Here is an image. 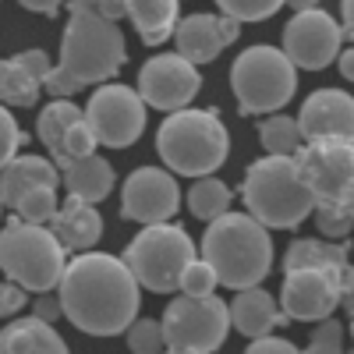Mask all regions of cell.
I'll return each instance as SVG.
<instances>
[{
  "mask_svg": "<svg viewBox=\"0 0 354 354\" xmlns=\"http://www.w3.org/2000/svg\"><path fill=\"white\" fill-rule=\"evenodd\" d=\"M64 305V319L88 337H117L128 333V326L142 305V283L124 255L106 252H78L64 280L57 287Z\"/></svg>",
  "mask_w": 354,
  "mask_h": 354,
  "instance_id": "obj_1",
  "label": "cell"
},
{
  "mask_svg": "<svg viewBox=\"0 0 354 354\" xmlns=\"http://www.w3.org/2000/svg\"><path fill=\"white\" fill-rule=\"evenodd\" d=\"M128 61L124 36L93 0H68V25L61 36V64L46 78L50 96H75L85 85L117 78Z\"/></svg>",
  "mask_w": 354,
  "mask_h": 354,
  "instance_id": "obj_2",
  "label": "cell"
},
{
  "mask_svg": "<svg viewBox=\"0 0 354 354\" xmlns=\"http://www.w3.org/2000/svg\"><path fill=\"white\" fill-rule=\"evenodd\" d=\"M202 259L216 270L220 283L230 290L255 287L273 270V241L270 227L252 213H223L205 223Z\"/></svg>",
  "mask_w": 354,
  "mask_h": 354,
  "instance_id": "obj_3",
  "label": "cell"
},
{
  "mask_svg": "<svg viewBox=\"0 0 354 354\" xmlns=\"http://www.w3.org/2000/svg\"><path fill=\"white\" fill-rule=\"evenodd\" d=\"M241 198L248 213L270 230H294L315 213V195L305 185L298 160L277 153H266L245 170Z\"/></svg>",
  "mask_w": 354,
  "mask_h": 354,
  "instance_id": "obj_4",
  "label": "cell"
},
{
  "mask_svg": "<svg viewBox=\"0 0 354 354\" xmlns=\"http://www.w3.org/2000/svg\"><path fill=\"white\" fill-rule=\"evenodd\" d=\"M156 153L163 167H170L174 174L205 177L227 163L230 135L216 110L181 106L163 117V124L156 131Z\"/></svg>",
  "mask_w": 354,
  "mask_h": 354,
  "instance_id": "obj_5",
  "label": "cell"
},
{
  "mask_svg": "<svg viewBox=\"0 0 354 354\" xmlns=\"http://www.w3.org/2000/svg\"><path fill=\"white\" fill-rule=\"evenodd\" d=\"M0 266L8 280H18L21 287L43 294L61 287L68 270V248L53 234V227L15 216L0 234Z\"/></svg>",
  "mask_w": 354,
  "mask_h": 354,
  "instance_id": "obj_6",
  "label": "cell"
},
{
  "mask_svg": "<svg viewBox=\"0 0 354 354\" xmlns=\"http://www.w3.org/2000/svg\"><path fill=\"white\" fill-rule=\"evenodd\" d=\"M230 88L245 117L277 113L298 93V64L287 57L283 46H248L230 68Z\"/></svg>",
  "mask_w": 354,
  "mask_h": 354,
  "instance_id": "obj_7",
  "label": "cell"
},
{
  "mask_svg": "<svg viewBox=\"0 0 354 354\" xmlns=\"http://www.w3.org/2000/svg\"><path fill=\"white\" fill-rule=\"evenodd\" d=\"M195 259L198 255L188 230L170 220L145 223L142 234H135V241L124 248V262L135 270L138 283L153 294H170L181 287V277Z\"/></svg>",
  "mask_w": 354,
  "mask_h": 354,
  "instance_id": "obj_8",
  "label": "cell"
},
{
  "mask_svg": "<svg viewBox=\"0 0 354 354\" xmlns=\"http://www.w3.org/2000/svg\"><path fill=\"white\" fill-rule=\"evenodd\" d=\"M294 160L315 195V205L344 209L354 216V135L305 138Z\"/></svg>",
  "mask_w": 354,
  "mask_h": 354,
  "instance_id": "obj_9",
  "label": "cell"
},
{
  "mask_svg": "<svg viewBox=\"0 0 354 354\" xmlns=\"http://www.w3.org/2000/svg\"><path fill=\"white\" fill-rule=\"evenodd\" d=\"M230 326V301H220L216 294H181L163 312L167 351L174 354H209L223 347Z\"/></svg>",
  "mask_w": 354,
  "mask_h": 354,
  "instance_id": "obj_10",
  "label": "cell"
},
{
  "mask_svg": "<svg viewBox=\"0 0 354 354\" xmlns=\"http://www.w3.org/2000/svg\"><path fill=\"white\" fill-rule=\"evenodd\" d=\"M145 110H149V103L142 100L138 88L121 82H103L85 103V121L96 131L100 145L128 149L145 131Z\"/></svg>",
  "mask_w": 354,
  "mask_h": 354,
  "instance_id": "obj_11",
  "label": "cell"
},
{
  "mask_svg": "<svg viewBox=\"0 0 354 354\" xmlns=\"http://www.w3.org/2000/svg\"><path fill=\"white\" fill-rule=\"evenodd\" d=\"M344 36V25L322 8L294 11V18L283 25V50L301 71H322L340 57Z\"/></svg>",
  "mask_w": 354,
  "mask_h": 354,
  "instance_id": "obj_12",
  "label": "cell"
},
{
  "mask_svg": "<svg viewBox=\"0 0 354 354\" xmlns=\"http://www.w3.org/2000/svg\"><path fill=\"white\" fill-rule=\"evenodd\" d=\"M340 273L333 266H298L283 273L280 308L290 322H319L340 308Z\"/></svg>",
  "mask_w": 354,
  "mask_h": 354,
  "instance_id": "obj_13",
  "label": "cell"
},
{
  "mask_svg": "<svg viewBox=\"0 0 354 354\" xmlns=\"http://www.w3.org/2000/svg\"><path fill=\"white\" fill-rule=\"evenodd\" d=\"M202 88V75H198V64L188 61L185 53H156L142 64L138 71V93L142 100L163 110V113H174L188 106Z\"/></svg>",
  "mask_w": 354,
  "mask_h": 354,
  "instance_id": "obj_14",
  "label": "cell"
},
{
  "mask_svg": "<svg viewBox=\"0 0 354 354\" xmlns=\"http://www.w3.org/2000/svg\"><path fill=\"white\" fill-rule=\"evenodd\" d=\"M181 209V188L167 167H138L121 185V216L131 223H163Z\"/></svg>",
  "mask_w": 354,
  "mask_h": 354,
  "instance_id": "obj_15",
  "label": "cell"
},
{
  "mask_svg": "<svg viewBox=\"0 0 354 354\" xmlns=\"http://www.w3.org/2000/svg\"><path fill=\"white\" fill-rule=\"evenodd\" d=\"M241 36V21L238 18H230V15H188L181 18V25H177V32H174V43H177V53H185L188 61H195L198 68L202 64H209L216 61V57L230 46V43H238Z\"/></svg>",
  "mask_w": 354,
  "mask_h": 354,
  "instance_id": "obj_16",
  "label": "cell"
},
{
  "mask_svg": "<svg viewBox=\"0 0 354 354\" xmlns=\"http://www.w3.org/2000/svg\"><path fill=\"white\" fill-rule=\"evenodd\" d=\"M298 124L305 138L354 135V96L344 88H315L298 113Z\"/></svg>",
  "mask_w": 354,
  "mask_h": 354,
  "instance_id": "obj_17",
  "label": "cell"
},
{
  "mask_svg": "<svg viewBox=\"0 0 354 354\" xmlns=\"http://www.w3.org/2000/svg\"><path fill=\"white\" fill-rule=\"evenodd\" d=\"M230 322H234V330H238V333L255 340L262 333H273L277 326H287L290 315L277 305V298L270 290H262L255 283V287L238 290V298L230 301Z\"/></svg>",
  "mask_w": 354,
  "mask_h": 354,
  "instance_id": "obj_18",
  "label": "cell"
},
{
  "mask_svg": "<svg viewBox=\"0 0 354 354\" xmlns=\"http://www.w3.org/2000/svg\"><path fill=\"white\" fill-rule=\"evenodd\" d=\"M50 227H53L57 238H61V245L75 255L96 248V241L103 238V216L96 213V202H85V198H75V195H68V202L57 209Z\"/></svg>",
  "mask_w": 354,
  "mask_h": 354,
  "instance_id": "obj_19",
  "label": "cell"
},
{
  "mask_svg": "<svg viewBox=\"0 0 354 354\" xmlns=\"http://www.w3.org/2000/svg\"><path fill=\"white\" fill-rule=\"evenodd\" d=\"M36 185H64V170L46 156H15L4 160V174H0V198L8 209H15V202Z\"/></svg>",
  "mask_w": 354,
  "mask_h": 354,
  "instance_id": "obj_20",
  "label": "cell"
},
{
  "mask_svg": "<svg viewBox=\"0 0 354 354\" xmlns=\"http://www.w3.org/2000/svg\"><path fill=\"white\" fill-rule=\"evenodd\" d=\"M0 347L8 354H64L68 351L64 337L53 330V322L36 312L25 319H11L4 333H0Z\"/></svg>",
  "mask_w": 354,
  "mask_h": 354,
  "instance_id": "obj_21",
  "label": "cell"
},
{
  "mask_svg": "<svg viewBox=\"0 0 354 354\" xmlns=\"http://www.w3.org/2000/svg\"><path fill=\"white\" fill-rule=\"evenodd\" d=\"M128 18L145 46H163L181 25V0H128Z\"/></svg>",
  "mask_w": 354,
  "mask_h": 354,
  "instance_id": "obj_22",
  "label": "cell"
},
{
  "mask_svg": "<svg viewBox=\"0 0 354 354\" xmlns=\"http://www.w3.org/2000/svg\"><path fill=\"white\" fill-rule=\"evenodd\" d=\"M113 181H117V174L100 153L82 156L64 167V192L85 202H103L113 192Z\"/></svg>",
  "mask_w": 354,
  "mask_h": 354,
  "instance_id": "obj_23",
  "label": "cell"
},
{
  "mask_svg": "<svg viewBox=\"0 0 354 354\" xmlns=\"http://www.w3.org/2000/svg\"><path fill=\"white\" fill-rule=\"evenodd\" d=\"M82 117H85V106H75L68 96H53V100L39 110V117H36V135H39V142L46 145L50 160L61 156L68 131L82 121Z\"/></svg>",
  "mask_w": 354,
  "mask_h": 354,
  "instance_id": "obj_24",
  "label": "cell"
},
{
  "mask_svg": "<svg viewBox=\"0 0 354 354\" xmlns=\"http://www.w3.org/2000/svg\"><path fill=\"white\" fill-rule=\"evenodd\" d=\"M347 241H333V238H298L290 241L283 252V273L298 270V266H333V270H347Z\"/></svg>",
  "mask_w": 354,
  "mask_h": 354,
  "instance_id": "obj_25",
  "label": "cell"
},
{
  "mask_svg": "<svg viewBox=\"0 0 354 354\" xmlns=\"http://www.w3.org/2000/svg\"><path fill=\"white\" fill-rule=\"evenodd\" d=\"M43 88H46V82L32 68H25L18 57H8V61L0 64V96H4L8 106H21V110L36 106Z\"/></svg>",
  "mask_w": 354,
  "mask_h": 354,
  "instance_id": "obj_26",
  "label": "cell"
},
{
  "mask_svg": "<svg viewBox=\"0 0 354 354\" xmlns=\"http://www.w3.org/2000/svg\"><path fill=\"white\" fill-rule=\"evenodd\" d=\"M230 202H234L230 188L220 181V177L205 174V177H198V181L192 185V192H188V213L195 220L209 223V220H216V216H223L230 209Z\"/></svg>",
  "mask_w": 354,
  "mask_h": 354,
  "instance_id": "obj_27",
  "label": "cell"
},
{
  "mask_svg": "<svg viewBox=\"0 0 354 354\" xmlns=\"http://www.w3.org/2000/svg\"><path fill=\"white\" fill-rule=\"evenodd\" d=\"M259 142H262V149L266 153H277V156H294L301 149V124H298V117H287V113H270L266 121L259 124Z\"/></svg>",
  "mask_w": 354,
  "mask_h": 354,
  "instance_id": "obj_28",
  "label": "cell"
},
{
  "mask_svg": "<svg viewBox=\"0 0 354 354\" xmlns=\"http://www.w3.org/2000/svg\"><path fill=\"white\" fill-rule=\"evenodd\" d=\"M57 209H61V202H57V185H36L15 202V213L21 220H32V223H50L57 216Z\"/></svg>",
  "mask_w": 354,
  "mask_h": 354,
  "instance_id": "obj_29",
  "label": "cell"
},
{
  "mask_svg": "<svg viewBox=\"0 0 354 354\" xmlns=\"http://www.w3.org/2000/svg\"><path fill=\"white\" fill-rule=\"evenodd\" d=\"M124 337H128V347H131L135 354H156V351H167L163 322H156V319H135Z\"/></svg>",
  "mask_w": 354,
  "mask_h": 354,
  "instance_id": "obj_30",
  "label": "cell"
},
{
  "mask_svg": "<svg viewBox=\"0 0 354 354\" xmlns=\"http://www.w3.org/2000/svg\"><path fill=\"white\" fill-rule=\"evenodd\" d=\"M287 4V0H216V8L230 18H238L241 25L248 21H266V18H273L280 8Z\"/></svg>",
  "mask_w": 354,
  "mask_h": 354,
  "instance_id": "obj_31",
  "label": "cell"
},
{
  "mask_svg": "<svg viewBox=\"0 0 354 354\" xmlns=\"http://www.w3.org/2000/svg\"><path fill=\"white\" fill-rule=\"evenodd\" d=\"M216 287H220V277H216V270L205 259H195L188 270H185V277H181V290L185 294H216Z\"/></svg>",
  "mask_w": 354,
  "mask_h": 354,
  "instance_id": "obj_32",
  "label": "cell"
},
{
  "mask_svg": "<svg viewBox=\"0 0 354 354\" xmlns=\"http://www.w3.org/2000/svg\"><path fill=\"white\" fill-rule=\"evenodd\" d=\"M315 227L322 238H333V241H347V234L354 230V216L344 209H326V205H315Z\"/></svg>",
  "mask_w": 354,
  "mask_h": 354,
  "instance_id": "obj_33",
  "label": "cell"
},
{
  "mask_svg": "<svg viewBox=\"0 0 354 354\" xmlns=\"http://www.w3.org/2000/svg\"><path fill=\"white\" fill-rule=\"evenodd\" d=\"M344 347V326L330 315V319H319V326L308 340V351L312 354H337Z\"/></svg>",
  "mask_w": 354,
  "mask_h": 354,
  "instance_id": "obj_34",
  "label": "cell"
},
{
  "mask_svg": "<svg viewBox=\"0 0 354 354\" xmlns=\"http://www.w3.org/2000/svg\"><path fill=\"white\" fill-rule=\"evenodd\" d=\"M0 128H4V142H0V160H15L18 149L25 145V131L18 128L11 106H4V113H0Z\"/></svg>",
  "mask_w": 354,
  "mask_h": 354,
  "instance_id": "obj_35",
  "label": "cell"
},
{
  "mask_svg": "<svg viewBox=\"0 0 354 354\" xmlns=\"http://www.w3.org/2000/svg\"><path fill=\"white\" fill-rule=\"evenodd\" d=\"M25 305H32V301H28V287H21L18 280H4V287H0V312L11 319Z\"/></svg>",
  "mask_w": 354,
  "mask_h": 354,
  "instance_id": "obj_36",
  "label": "cell"
},
{
  "mask_svg": "<svg viewBox=\"0 0 354 354\" xmlns=\"http://www.w3.org/2000/svg\"><path fill=\"white\" fill-rule=\"evenodd\" d=\"M248 351L252 354H290V351H298L287 337H273V333H262L255 340H248Z\"/></svg>",
  "mask_w": 354,
  "mask_h": 354,
  "instance_id": "obj_37",
  "label": "cell"
},
{
  "mask_svg": "<svg viewBox=\"0 0 354 354\" xmlns=\"http://www.w3.org/2000/svg\"><path fill=\"white\" fill-rule=\"evenodd\" d=\"M32 312L36 315H43V319H50V322H57L64 315V305H61V294H57V298H50V290H43L39 298L32 301Z\"/></svg>",
  "mask_w": 354,
  "mask_h": 354,
  "instance_id": "obj_38",
  "label": "cell"
},
{
  "mask_svg": "<svg viewBox=\"0 0 354 354\" xmlns=\"http://www.w3.org/2000/svg\"><path fill=\"white\" fill-rule=\"evenodd\" d=\"M340 308H347L354 315V266L340 273Z\"/></svg>",
  "mask_w": 354,
  "mask_h": 354,
  "instance_id": "obj_39",
  "label": "cell"
},
{
  "mask_svg": "<svg viewBox=\"0 0 354 354\" xmlns=\"http://www.w3.org/2000/svg\"><path fill=\"white\" fill-rule=\"evenodd\" d=\"M18 4L25 8V11H32V15H57V11H61L64 8V0H18Z\"/></svg>",
  "mask_w": 354,
  "mask_h": 354,
  "instance_id": "obj_40",
  "label": "cell"
},
{
  "mask_svg": "<svg viewBox=\"0 0 354 354\" xmlns=\"http://www.w3.org/2000/svg\"><path fill=\"white\" fill-rule=\"evenodd\" d=\"M93 4L106 15V18H128V0H93Z\"/></svg>",
  "mask_w": 354,
  "mask_h": 354,
  "instance_id": "obj_41",
  "label": "cell"
},
{
  "mask_svg": "<svg viewBox=\"0 0 354 354\" xmlns=\"http://www.w3.org/2000/svg\"><path fill=\"white\" fill-rule=\"evenodd\" d=\"M340 21H344V32L354 43V0H340Z\"/></svg>",
  "mask_w": 354,
  "mask_h": 354,
  "instance_id": "obj_42",
  "label": "cell"
},
{
  "mask_svg": "<svg viewBox=\"0 0 354 354\" xmlns=\"http://www.w3.org/2000/svg\"><path fill=\"white\" fill-rule=\"evenodd\" d=\"M337 68H340V75H344L347 82H354V46L340 50V57H337Z\"/></svg>",
  "mask_w": 354,
  "mask_h": 354,
  "instance_id": "obj_43",
  "label": "cell"
},
{
  "mask_svg": "<svg viewBox=\"0 0 354 354\" xmlns=\"http://www.w3.org/2000/svg\"><path fill=\"white\" fill-rule=\"evenodd\" d=\"M287 8H294V11H312V8H319V0H287Z\"/></svg>",
  "mask_w": 354,
  "mask_h": 354,
  "instance_id": "obj_44",
  "label": "cell"
},
{
  "mask_svg": "<svg viewBox=\"0 0 354 354\" xmlns=\"http://www.w3.org/2000/svg\"><path fill=\"white\" fill-rule=\"evenodd\" d=\"M351 337H354V315H351Z\"/></svg>",
  "mask_w": 354,
  "mask_h": 354,
  "instance_id": "obj_45",
  "label": "cell"
}]
</instances>
